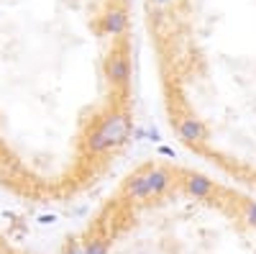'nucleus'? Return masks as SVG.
Masks as SVG:
<instances>
[{
	"mask_svg": "<svg viewBox=\"0 0 256 254\" xmlns=\"http://www.w3.org/2000/svg\"><path fill=\"white\" fill-rule=\"evenodd\" d=\"M138 6L169 134L256 195V0Z\"/></svg>",
	"mask_w": 256,
	"mask_h": 254,
	"instance_id": "nucleus-1",
	"label": "nucleus"
},
{
	"mask_svg": "<svg viewBox=\"0 0 256 254\" xmlns=\"http://www.w3.org/2000/svg\"><path fill=\"white\" fill-rule=\"evenodd\" d=\"M62 254H256V195L200 164L148 157L108 187Z\"/></svg>",
	"mask_w": 256,
	"mask_h": 254,
	"instance_id": "nucleus-2",
	"label": "nucleus"
},
{
	"mask_svg": "<svg viewBox=\"0 0 256 254\" xmlns=\"http://www.w3.org/2000/svg\"><path fill=\"white\" fill-rule=\"evenodd\" d=\"M0 254H36V251H31V249H26V246H20L16 239H10V236H3L0 234Z\"/></svg>",
	"mask_w": 256,
	"mask_h": 254,
	"instance_id": "nucleus-3",
	"label": "nucleus"
}]
</instances>
